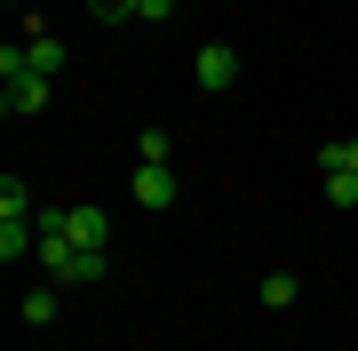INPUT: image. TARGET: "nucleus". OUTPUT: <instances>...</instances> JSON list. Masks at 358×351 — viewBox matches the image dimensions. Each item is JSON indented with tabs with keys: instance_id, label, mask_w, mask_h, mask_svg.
I'll return each instance as SVG.
<instances>
[{
	"instance_id": "0eeeda50",
	"label": "nucleus",
	"mask_w": 358,
	"mask_h": 351,
	"mask_svg": "<svg viewBox=\"0 0 358 351\" xmlns=\"http://www.w3.org/2000/svg\"><path fill=\"white\" fill-rule=\"evenodd\" d=\"M263 303H271V312L303 303V280H294V272H263Z\"/></svg>"
},
{
	"instance_id": "f257e3e1",
	"label": "nucleus",
	"mask_w": 358,
	"mask_h": 351,
	"mask_svg": "<svg viewBox=\"0 0 358 351\" xmlns=\"http://www.w3.org/2000/svg\"><path fill=\"white\" fill-rule=\"evenodd\" d=\"M128 192H136V208H143V216H167V208H176V192H183V184H176V168H143V160H136Z\"/></svg>"
},
{
	"instance_id": "6e6552de",
	"label": "nucleus",
	"mask_w": 358,
	"mask_h": 351,
	"mask_svg": "<svg viewBox=\"0 0 358 351\" xmlns=\"http://www.w3.org/2000/svg\"><path fill=\"white\" fill-rule=\"evenodd\" d=\"M327 168H350L358 176V136H334V144H319V176Z\"/></svg>"
},
{
	"instance_id": "1a4fd4ad",
	"label": "nucleus",
	"mask_w": 358,
	"mask_h": 351,
	"mask_svg": "<svg viewBox=\"0 0 358 351\" xmlns=\"http://www.w3.org/2000/svg\"><path fill=\"white\" fill-rule=\"evenodd\" d=\"M167 152H176V136H167V128H143V144H136L143 168H167Z\"/></svg>"
},
{
	"instance_id": "9d476101",
	"label": "nucleus",
	"mask_w": 358,
	"mask_h": 351,
	"mask_svg": "<svg viewBox=\"0 0 358 351\" xmlns=\"http://www.w3.org/2000/svg\"><path fill=\"white\" fill-rule=\"evenodd\" d=\"M327 200H334V208H358V176L350 168H327Z\"/></svg>"
},
{
	"instance_id": "20e7f679",
	"label": "nucleus",
	"mask_w": 358,
	"mask_h": 351,
	"mask_svg": "<svg viewBox=\"0 0 358 351\" xmlns=\"http://www.w3.org/2000/svg\"><path fill=\"white\" fill-rule=\"evenodd\" d=\"M64 232H72L80 247H103V240H112V216H103L96 200H80V208H64Z\"/></svg>"
},
{
	"instance_id": "39448f33",
	"label": "nucleus",
	"mask_w": 358,
	"mask_h": 351,
	"mask_svg": "<svg viewBox=\"0 0 358 351\" xmlns=\"http://www.w3.org/2000/svg\"><path fill=\"white\" fill-rule=\"evenodd\" d=\"M24 48H32V72H48V80H56V72L72 64V48H64V40H56V32H32Z\"/></svg>"
},
{
	"instance_id": "9b49d317",
	"label": "nucleus",
	"mask_w": 358,
	"mask_h": 351,
	"mask_svg": "<svg viewBox=\"0 0 358 351\" xmlns=\"http://www.w3.org/2000/svg\"><path fill=\"white\" fill-rule=\"evenodd\" d=\"M96 25H136V0H88Z\"/></svg>"
},
{
	"instance_id": "f8f14e48",
	"label": "nucleus",
	"mask_w": 358,
	"mask_h": 351,
	"mask_svg": "<svg viewBox=\"0 0 358 351\" xmlns=\"http://www.w3.org/2000/svg\"><path fill=\"white\" fill-rule=\"evenodd\" d=\"M176 8H183V0H136V25H167Z\"/></svg>"
},
{
	"instance_id": "423d86ee",
	"label": "nucleus",
	"mask_w": 358,
	"mask_h": 351,
	"mask_svg": "<svg viewBox=\"0 0 358 351\" xmlns=\"http://www.w3.org/2000/svg\"><path fill=\"white\" fill-rule=\"evenodd\" d=\"M56 312H64V287H32L24 296V327H56Z\"/></svg>"
},
{
	"instance_id": "7ed1b4c3",
	"label": "nucleus",
	"mask_w": 358,
	"mask_h": 351,
	"mask_svg": "<svg viewBox=\"0 0 358 351\" xmlns=\"http://www.w3.org/2000/svg\"><path fill=\"white\" fill-rule=\"evenodd\" d=\"M192 80H199L207 96L239 88V48H223V40H207V48H199V64H192Z\"/></svg>"
},
{
	"instance_id": "f03ea898",
	"label": "nucleus",
	"mask_w": 358,
	"mask_h": 351,
	"mask_svg": "<svg viewBox=\"0 0 358 351\" xmlns=\"http://www.w3.org/2000/svg\"><path fill=\"white\" fill-rule=\"evenodd\" d=\"M48 96H56V80H48V72L0 80V112H8V120H24V112H48Z\"/></svg>"
}]
</instances>
